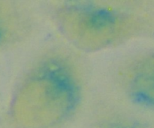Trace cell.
Segmentation results:
<instances>
[{
  "instance_id": "cell-1",
  "label": "cell",
  "mask_w": 154,
  "mask_h": 128,
  "mask_svg": "<svg viewBox=\"0 0 154 128\" xmlns=\"http://www.w3.org/2000/svg\"><path fill=\"white\" fill-rule=\"evenodd\" d=\"M79 56L64 47L35 59L20 84L15 118L21 128H56L78 103L86 75Z\"/></svg>"
},
{
  "instance_id": "cell-2",
  "label": "cell",
  "mask_w": 154,
  "mask_h": 128,
  "mask_svg": "<svg viewBox=\"0 0 154 128\" xmlns=\"http://www.w3.org/2000/svg\"><path fill=\"white\" fill-rule=\"evenodd\" d=\"M51 14L59 30L76 48L97 51L122 45L137 27L135 14L122 2H65Z\"/></svg>"
}]
</instances>
